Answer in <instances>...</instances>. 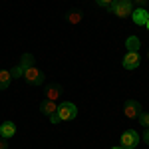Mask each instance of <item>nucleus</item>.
Listing matches in <instances>:
<instances>
[{
    "label": "nucleus",
    "instance_id": "15",
    "mask_svg": "<svg viewBox=\"0 0 149 149\" xmlns=\"http://www.w3.org/2000/svg\"><path fill=\"white\" fill-rule=\"evenodd\" d=\"M10 76H12V80H18V78H22L24 76V68L18 64V66H14V68L10 70Z\"/></svg>",
    "mask_w": 149,
    "mask_h": 149
},
{
    "label": "nucleus",
    "instance_id": "13",
    "mask_svg": "<svg viewBox=\"0 0 149 149\" xmlns=\"http://www.w3.org/2000/svg\"><path fill=\"white\" fill-rule=\"evenodd\" d=\"M81 18H84V14H81L80 10H76V8H74V10H70L68 16H66V20H68L70 24H80Z\"/></svg>",
    "mask_w": 149,
    "mask_h": 149
},
{
    "label": "nucleus",
    "instance_id": "23",
    "mask_svg": "<svg viewBox=\"0 0 149 149\" xmlns=\"http://www.w3.org/2000/svg\"><path fill=\"white\" fill-rule=\"evenodd\" d=\"M145 28H147V30H149V20H147V24H145Z\"/></svg>",
    "mask_w": 149,
    "mask_h": 149
},
{
    "label": "nucleus",
    "instance_id": "1",
    "mask_svg": "<svg viewBox=\"0 0 149 149\" xmlns=\"http://www.w3.org/2000/svg\"><path fill=\"white\" fill-rule=\"evenodd\" d=\"M109 12H113L117 18H127L133 12V2L131 0H113L109 6Z\"/></svg>",
    "mask_w": 149,
    "mask_h": 149
},
{
    "label": "nucleus",
    "instance_id": "8",
    "mask_svg": "<svg viewBox=\"0 0 149 149\" xmlns=\"http://www.w3.org/2000/svg\"><path fill=\"white\" fill-rule=\"evenodd\" d=\"M131 18H133V22L137 24V26H145L149 20V12L145 8H135V10L131 12Z\"/></svg>",
    "mask_w": 149,
    "mask_h": 149
},
{
    "label": "nucleus",
    "instance_id": "16",
    "mask_svg": "<svg viewBox=\"0 0 149 149\" xmlns=\"http://www.w3.org/2000/svg\"><path fill=\"white\" fill-rule=\"evenodd\" d=\"M139 123H141V125L145 127V129H147L149 127V113H145V111H141V113H139Z\"/></svg>",
    "mask_w": 149,
    "mask_h": 149
},
{
    "label": "nucleus",
    "instance_id": "6",
    "mask_svg": "<svg viewBox=\"0 0 149 149\" xmlns=\"http://www.w3.org/2000/svg\"><path fill=\"white\" fill-rule=\"evenodd\" d=\"M139 64H141L139 52H127L125 54V58H123V68L125 70H135L139 68Z\"/></svg>",
    "mask_w": 149,
    "mask_h": 149
},
{
    "label": "nucleus",
    "instance_id": "20",
    "mask_svg": "<svg viewBox=\"0 0 149 149\" xmlns=\"http://www.w3.org/2000/svg\"><path fill=\"white\" fill-rule=\"evenodd\" d=\"M143 141H145V143L149 145V127L145 129V133H143Z\"/></svg>",
    "mask_w": 149,
    "mask_h": 149
},
{
    "label": "nucleus",
    "instance_id": "4",
    "mask_svg": "<svg viewBox=\"0 0 149 149\" xmlns=\"http://www.w3.org/2000/svg\"><path fill=\"white\" fill-rule=\"evenodd\" d=\"M141 111H143V107H141V103L135 102V100H127L125 105H123V113H125L127 119H137Z\"/></svg>",
    "mask_w": 149,
    "mask_h": 149
},
{
    "label": "nucleus",
    "instance_id": "19",
    "mask_svg": "<svg viewBox=\"0 0 149 149\" xmlns=\"http://www.w3.org/2000/svg\"><path fill=\"white\" fill-rule=\"evenodd\" d=\"M0 149H8V143H6V139L0 135Z\"/></svg>",
    "mask_w": 149,
    "mask_h": 149
},
{
    "label": "nucleus",
    "instance_id": "3",
    "mask_svg": "<svg viewBox=\"0 0 149 149\" xmlns=\"http://www.w3.org/2000/svg\"><path fill=\"white\" fill-rule=\"evenodd\" d=\"M24 80L28 81L30 86H40V84H44V72L42 70H38L36 68V64L34 66H30V68H24V76H22Z\"/></svg>",
    "mask_w": 149,
    "mask_h": 149
},
{
    "label": "nucleus",
    "instance_id": "25",
    "mask_svg": "<svg viewBox=\"0 0 149 149\" xmlns=\"http://www.w3.org/2000/svg\"><path fill=\"white\" fill-rule=\"evenodd\" d=\"M131 149H135V147H131Z\"/></svg>",
    "mask_w": 149,
    "mask_h": 149
},
{
    "label": "nucleus",
    "instance_id": "22",
    "mask_svg": "<svg viewBox=\"0 0 149 149\" xmlns=\"http://www.w3.org/2000/svg\"><path fill=\"white\" fill-rule=\"evenodd\" d=\"M111 149H125V147H123V145H119V147H111Z\"/></svg>",
    "mask_w": 149,
    "mask_h": 149
},
{
    "label": "nucleus",
    "instance_id": "18",
    "mask_svg": "<svg viewBox=\"0 0 149 149\" xmlns=\"http://www.w3.org/2000/svg\"><path fill=\"white\" fill-rule=\"evenodd\" d=\"M131 2H135V4H137L139 8H145V4H147L149 0H131Z\"/></svg>",
    "mask_w": 149,
    "mask_h": 149
},
{
    "label": "nucleus",
    "instance_id": "5",
    "mask_svg": "<svg viewBox=\"0 0 149 149\" xmlns=\"http://www.w3.org/2000/svg\"><path fill=\"white\" fill-rule=\"evenodd\" d=\"M139 141H141V137H139L137 131H133V129H127V131H123V133H121V145H123L125 149L135 147Z\"/></svg>",
    "mask_w": 149,
    "mask_h": 149
},
{
    "label": "nucleus",
    "instance_id": "12",
    "mask_svg": "<svg viewBox=\"0 0 149 149\" xmlns=\"http://www.w3.org/2000/svg\"><path fill=\"white\" fill-rule=\"evenodd\" d=\"M12 81V76H10V70H0V90H6Z\"/></svg>",
    "mask_w": 149,
    "mask_h": 149
},
{
    "label": "nucleus",
    "instance_id": "24",
    "mask_svg": "<svg viewBox=\"0 0 149 149\" xmlns=\"http://www.w3.org/2000/svg\"><path fill=\"white\" fill-rule=\"evenodd\" d=\"M147 60H149V50H147Z\"/></svg>",
    "mask_w": 149,
    "mask_h": 149
},
{
    "label": "nucleus",
    "instance_id": "14",
    "mask_svg": "<svg viewBox=\"0 0 149 149\" xmlns=\"http://www.w3.org/2000/svg\"><path fill=\"white\" fill-rule=\"evenodd\" d=\"M20 66H22V68H30V66H34V56H32V54H24Z\"/></svg>",
    "mask_w": 149,
    "mask_h": 149
},
{
    "label": "nucleus",
    "instance_id": "11",
    "mask_svg": "<svg viewBox=\"0 0 149 149\" xmlns=\"http://www.w3.org/2000/svg\"><path fill=\"white\" fill-rule=\"evenodd\" d=\"M125 48H127V52H139L141 40H139L137 36H129V38L125 40Z\"/></svg>",
    "mask_w": 149,
    "mask_h": 149
},
{
    "label": "nucleus",
    "instance_id": "7",
    "mask_svg": "<svg viewBox=\"0 0 149 149\" xmlns=\"http://www.w3.org/2000/svg\"><path fill=\"white\" fill-rule=\"evenodd\" d=\"M64 93V88L60 84H48L46 88V100H52V102H58Z\"/></svg>",
    "mask_w": 149,
    "mask_h": 149
},
{
    "label": "nucleus",
    "instance_id": "9",
    "mask_svg": "<svg viewBox=\"0 0 149 149\" xmlns=\"http://www.w3.org/2000/svg\"><path fill=\"white\" fill-rule=\"evenodd\" d=\"M40 111L44 115H54L58 111V102H52V100H44V102L40 103Z\"/></svg>",
    "mask_w": 149,
    "mask_h": 149
},
{
    "label": "nucleus",
    "instance_id": "17",
    "mask_svg": "<svg viewBox=\"0 0 149 149\" xmlns=\"http://www.w3.org/2000/svg\"><path fill=\"white\" fill-rule=\"evenodd\" d=\"M111 2H113V0H95V4H97V6L107 8V10H109V6H111Z\"/></svg>",
    "mask_w": 149,
    "mask_h": 149
},
{
    "label": "nucleus",
    "instance_id": "10",
    "mask_svg": "<svg viewBox=\"0 0 149 149\" xmlns=\"http://www.w3.org/2000/svg\"><path fill=\"white\" fill-rule=\"evenodd\" d=\"M0 135L4 139H10L16 135V123H12V121H4L2 125H0Z\"/></svg>",
    "mask_w": 149,
    "mask_h": 149
},
{
    "label": "nucleus",
    "instance_id": "21",
    "mask_svg": "<svg viewBox=\"0 0 149 149\" xmlns=\"http://www.w3.org/2000/svg\"><path fill=\"white\" fill-rule=\"evenodd\" d=\"M50 121H52V123H60V119H58V115H56V113L50 115Z\"/></svg>",
    "mask_w": 149,
    "mask_h": 149
},
{
    "label": "nucleus",
    "instance_id": "2",
    "mask_svg": "<svg viewBox=\"0 0 149 149\" xmlns=\"http://www.w3.org/2000/svg\"><path fill=\"white\" fill-rule=\"evenodd\" d=\"M56 115H58L60 121H72V119H76V115H78V107L72 102H62V103H58Z\"/></svg>",
    "mask_w": 149,
    "mask_h": 149
}]
</instances>
